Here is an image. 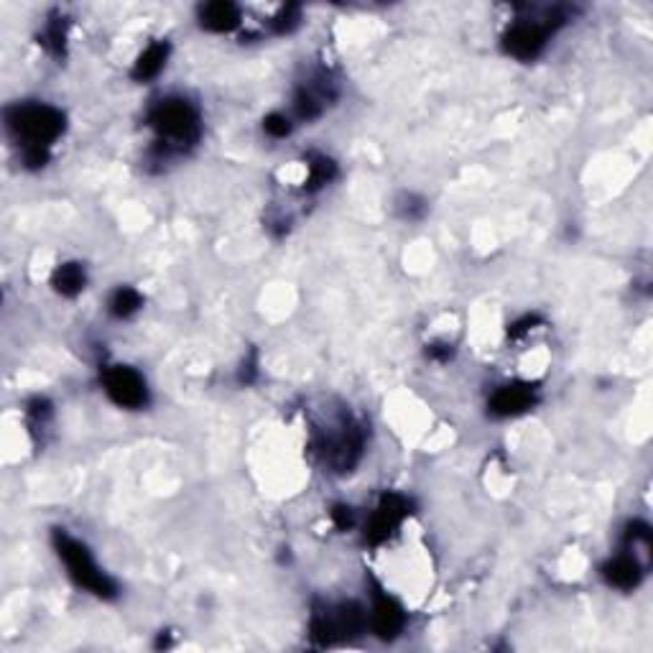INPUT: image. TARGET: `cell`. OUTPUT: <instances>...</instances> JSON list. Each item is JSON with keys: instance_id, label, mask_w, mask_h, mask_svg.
<instances>
[{"instance_id": "cell-3", "label": "cell", "mask_w": 653, "mask_h": 653, "mask_svg": "<svg viewBox=\"0 0 653 653\" xmlns=\"http://www.w3.org/2000/svg\"><path fill=\"white\" fill-rule=\"evenodd\" d=\"M151 128L166 141V146H187L200 138V112L190 100L169 97L149 112Z\"/></svg>"}, {"instance_id": "cell-1", "label": "cell", "mask_w": 653, "mask_h": 653, "mask_svg": "<svg viewBox=\"0 0 653 653\" xmlns=\"http://www.w3.org/2000/svg\"><path fill=\"white\" fill-rule=\"evenodd\" d=\"M8 128L24 143V163L39 169L49 161V146L64 133V115L52 105H15L5 112Z\"/></svg>"}, {"instance_id": "cell-2", "label": "cell", "mask_w": 653, "mask_h": 653, "mask_svg": "<svg viewBox=\"0 0 653 653\" xmlns=\"http://www.w3.org/2000/svg\"><path fill=\"white\" fill-rule=\"evenodd\" d=\"M54 546L56 554L62 557V561L67 564L69 577L84 590H90L97 598H115L118 595V587L110 580L105 571L100 570L95 564V559L90 554V549L80 544L77 539H72L64 531H56L54 533Z\"/></svg>"}, {"instance_id": "cell-4", "label": "cell", "mask_w": 653, "mask_h": 653, "mask_svg": "<svg viewBox=\"0 0 653 653\" xmlns=\"http://www.w3.org/2000/svg\"><path fill=\"white\" fill-rule=\"evenodd\" d=\"M105 394L122 408H143L149 404V388L133 367L115 365L105 370L102 375Z\"/></svg>"}, {"instance_id": "cell-15", "label": "cell", "mask_w": 653, "mask_h": 653, "mask_svg": "<svg viewBox=\"0 0 653 653\" xmlns=\"http://www.w3.org/2000/svg\"><path fill=\"white\" fill-rule=\"evenodd\" d=\"M335 161H329V159H325V156H317V159H312V163H309V179H307V190L309 191H317V190H322L325 184H329L332 179H335Z\"/></svg>"}, {"instance_id": "cell-9", "label": "cell", "mask_w": 653, "mask_h": 653, "mask_svg": "<svg viewBox=\"0 0 653 653\" xmlns=\"http://www.w3.org/2000/svg\"><path fill=\"white\" fill-rule=\"evenodd\" d=\"M406 626V615L398 608V602L383 595L381 590L375 592V605H373V630L383 640H394Z\"/></svg>"}, {"instance_id": "cell-12", "label": "cell", "mask_w": 653, "mask_h": 653, "mask_svg": "<svg viewBox=\"0 0 653 653\" xmlns=\"http://www.w3.org/2000/svg\"><path fill=\"white\" fill-rule=\"evenodd\" d=\"M166 59H169V44H166V41L151 44L149 49L138 56L136 67H133V77H136L138 82L156 77L163 69V64H166Z\"/></svg>"}, {"instance_id": "cell-17", "label": "cell", "mask_w": 653, "mask_h": 653, "mask_svg": "<svg viewBox=\"0 0 653 653\" xmlns=\"http://www.w3.org/2000/svg\"><path fill=\"white\" fill-rule=\"evenodd\" d=\"M263 128H266V133L273 138H284L291 133V122H288V118L281 115V112H273V115H268V118L263 121Z\"/></svg>"}, {"instance_id": "cell-13", "label": "cell", "mask_w": 653, "mask_h": 653, "mask_svg": "<svg viewBox=\"0 0 653 653\" xmlns=\"http://www.w3.org/2000/svg\"><path fill=\"white\" fill-rule=\"evenodd\" d=\"M84 268L80 263H64L54 271V288L62 297H77L84 288Z\"/></svg>"}, {"instance_id": "cell-5", "label": "cell", "mask_w": 653, "mask_h": 653, "mask_svg": "<svg viewBox=\"0 0 653 653\" xmlns=\"http://www.w3.org/2000/svg\"><path fill=\"white\" fill-rule=\"evenodd\" d=\"M363 432L355 424H342L337 434L325 439V460L337 473H350L363 457Z\"/></svg>"}, {"instance_id": "cell-7", "label": "cell", "mask_w": 653, "mask_h": 653, "mask_svg": "<svg viewBox=\"0 0 653 653\" xmlns=\"http://www.w3.org/2000/svg\"><path fill=\"white\" fill-rule=\"evenodd\" d=\"M408 516V501L404 495H395V492H385L381 498V503L375 508V513L370 518L365 531V539L370 544H383L391 533H394L401 521Z\"/></svg>"}, {"instance_id": "cell-6", "label": "cell", "mask_w": 653, "mask_h": 653, "mask_svg": "<svg viewBox=\"0 0 653 653\" xmlns=\"http://www.w3.org/2000/svg\"><path fill=\"white\" fill-rule=\"evenodd\" d=\"M549 31H554L551 24H541V21H521L516 26L505 34L503 46L508 54H513L516 59H536V56L544 52L546 39H549Z\"/></svg>"}, {"instance_id": "cell-11", "label": "cell", "mask_w": 653, "mask_h": 653, "mask_svg": "<svg viewBox=\"0 0 653 653\" xmlns=\"http://www.w3.org/2000/svg\"><path fill=\"white\" fill-rule=\"evenodd\" d=\"M602 574H605V580H608L612 587H618V590H633V587H638L643 570H640V564L636 559L626 554V557H615L612 561H608V564L602 567Z\"/></svg>"}, {"instance_id": "cell-21", "label": "cell", "mask_w": 653, "mask_h": 653, "mask_svg": "<svg viewBox=\"0 0 653 653\" xmlns=\"http://www.w3.org/2000/svg\"><path fill=\"white\" fill-rule=\"evenodd\" d=\"M533 325H539V317H526V319H521L518 325L511 326V335L513 337H518V335H523V332H529L531 326Z\"/></svg>"}, {"instance_id": "cell-10", "label": "cell", "mask_w": 653, "mask_h": 653, "mask_svg": "<svg viewBox=\"0 0 653 653\" xmlns=\"http://www.w3.org/2000/svg\"><path fill=\"white\" fill-rule=\"evenodd\" d=\"M200 24L207 31H215V34H225V31H232V28L240 24V11L235 3H225V0H218V3H207L202 5L200 11Z\"/></svg>"}, {"instance_id": "cell-19", "label": "cell", "mask_w": 653, "mask_h": 653, "mask_svg": "<svg viewBox=\"0 0 653 653\" xmlns=\"http://www.w3.org/2000/svg\"><path fill=\"white\" fill-rule=\"evenodd\" d=\"M332 521H335V526L340 531H347L353 526V508L350 505H335Z\"/></svg>"}, {"instance_id": "cell-8", "label": "cell", "mask_w": 653, "mask_h": 653, "mask_svg": "<svg viewBox=\"0 0 653 653\" xmlns=\"http://www.w3.org/2000/svg\"><path fill=\"white\" fill-rule=\"evenodd\" d=\"M536 404V388L526 385V383H511L498 388L495 394L490 395V414L495 416H518L523 411H529Z\"/></svg>"}, {"instance_id": "cell-14", "label": "cell", "mask_w": 653, "mask_h": 653, "mask_svg": "<svg viewBox=\"0 0 653 653\" xmlns=\"http://www.w3.org/2000/svg\"><path fill=\"white\" fill-rule=\"evenodd\" d=\"M141 304H143V299H141V294H138L136 288L122 286L110 299V314L118 317V319H128L131 314H136L141 309Z\"/></svg>"}, {"instance_id": "cell-18", "label": "cell", "mask_w": 653, "mask_h": 653, "mask_svg": "<svg viewBox=\"0 0 653 653\" xmlns=\"http://www.w3.org/2000/svg\"><path fill=\"white\" fill-rule=\"evenodd\" d=\"M297 24H299V8H297V5H286L281 15L273 21V28H276L278 34H284V31H291Z\"/></svg>"}, {"instance_id": "cell-16", "label": "cell", "mask_w": 653, "mask_h": 653, "mask_svg": "<svg viewBox=\"0 0 653 653\" xmlns=\"http://www.w3.org/2000/svg\"><path fill=\"white\" fill-rule=\"evenodd\" d=\"M44 44L54 52V54H62V49H64V24H62V18H54L46 31H44Z\"/></svg>"}, {"instance_id": "cell-20", "label": "cell", "mask_w": 653, "mask_h": 653, "mask_svg": "<svg viewBox=\"0 0 653 653\" xmlns=\"http://www.w3.org/2000/svg\"><path fill=\"white\" fill-rule=\"evenodd\" d=\"M429 357H434L439 363H447L449 357H452V347L449 345H432L429 347Z\"/></svg>"}]
</instances>
